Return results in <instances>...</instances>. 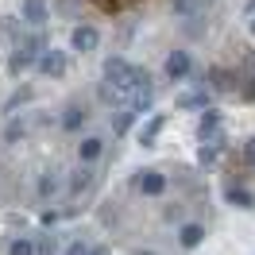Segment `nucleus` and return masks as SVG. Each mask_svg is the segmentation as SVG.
<instances>
[{
  "mask_svg": "<svg viewBox=\"0 0 255 255\" xmlns=\"http://www.w3.org/2000/svg\"><path fill=\"white\" fill-rule=\"evenodd\" d=\"M105 78H109L112 85L128 89L131 97L139 93V89H151V78H147V70L131 66L128 58H109V62H105Z\"/></svg>",
  "mask_w": 255,
  "mask_h": 255,
  "instance_id": "1",
  "label": "nucleus"
},
{
  "mask_svg": "<svg viewBox=\"0 0 255 255\" xmlns=\"http://www.w3.org/2000/svg\"><path fill=\"white\" fill-rule=\"evenodd\" d=\"M43 50H47V39H43V35H27V39H23V43L16 47L12 62H8L12 78H19V74H23V70H27L31 62H39V54H43Z\"/></svg>",
  "mask_w": 255,
  "mask_h": 255,
  "instance_id": "2",
  "label": "nucleus"
},
{
  "mask_svg": "<svg viewBox=\"0 0 255 255\" xmlns=\"http://www.w3.org/2000/svg\"><path fill=\"white\" fill-rule=\"evenodd\" d=\"M35 66H39V74H47V78H62L70 62H66V50L47 47L43 54H39V62H35Z\"/></svg>",
  "mask_w": 255,
  "mask_h": 255,
  "instance_id": "3",
  "label": "nucleus"
},
{
  "mask_svg": "<svg viewBox=\"0 0 255 255\" xmlns=\"http://www.w3.org/2000/svg\"><path fill=\"white\" fill-rule=\"evenodd\" d=\"M70 43H74V50L89 54V50H97V43H101V31H97V27H89V23H81V27H74Z\"/></svg>",
  "mask_w": 255,
  "mask_h": 255,
  "instance_id": "4",
  "label": "nucleus"
},
{
  "mask_svg": "<svg viewBox=\"0 0 255 255\" xmlns=\"http://www.w3.org/2000/svg\"><path fill=\"white\" fill-rule=\"evenodd\" d=\"M135 190L143 193V197H159V193L166 190V174H159V170H143V174L135 178Z\"/></svg>",
  "mask_w": 255,
  "mask_h": 255,
  "instance_id": "5",
  "label": "nucleus"
},
{
  "mask_svg": "<svg viewBox=\"0 0 255 255\" xmlns=\"http://www.w3.org/2000/svg\"><path fill=\"white\" fill-rule=\"evenodd\" d=\"M190 70H193V62H190L186 50H174V54L166 58V78H170V81H186V78H190Z\"/></svg>",
  "mask_w": 255,
  "mask_h": 255,
  "instance_id": "6",
  "label": "nucleus"
},
{
  "mask_svg": "<svg viewBox=\"0 0 255 255\" xmlns=\"http://www.w3.org/2000/svg\"><path fill=\"white\" fill-rule=\"evenodd\" d=\"M101 155H105V139H101V135H85V139L78 143V159L85 162V166H89V162H97Z\"/></svg>",
  "mask_w": 255,
  "mask_h": 255,
  "instance_id": "7",
  "label": "nucleus"
},
{
  "mask_svg": "<svg viewBox=\"0 0 255 255\" xmlns=\"http://www.w3.org/2000/svg\"><path fill=\"white\" fill-rule=\"evenodd\" d=\"M197 135H201V143L217 139V135H221V112H213V109H205V112H201V124H197Z\"/></svg>",
  "mask_w": 255,
  "mask_h": 255,
  "instance_id": "8",
  "label": "nucleus"
},
{
  "mask_svg": "<svg viewBox=\"0 0 255 255\" xmlns=\"http://www.w3.org/2000/svg\"><path fill=\"white\" fill-rule=\"evenodd\" d=\"M23 19L35 23V27H43V23L50 19V8L43 4V0H23Z\"/></svg>",
  "mask_w": 255,
  "mask_h": 255,
  "instance_id": "9",
  "label": "nucleus"
},
{
  "mask_svg": "<svg viewBox=\"0 0 255 255\" xmlns=\"http://www.w3.org/2000/svg\"><path fill=\"white\" fill-rule=\"evenodd\" d=\"M209 101H213V93L193 89V93H182V97H178V109H209Z\"/></svg>",
  "mask_w": 255,
  "mask_h": 255,
  "instance_id": "10",
  "label": "nucleus"
},
{
  "mask_svg": "<svg viewBox=\"0 0 255 255\" xmlns=\"http://www.w3.org/2000/svg\"><path fill=\"white\" fill-rule=\"evenodd\" d=\"M162 124H166V120H162V116H151V120H147V124L139 128V143H143V147H151V143H155V139H159V131H162Z\"/></svg>",
  "mask_w": 255,
  "mask_h": 255,
  "instance_id": "11",
  "label": "nucleus"
},
{
  "mask_svg": "<svg viewBox=\"0 0 255 255\" xmlns=\"http://www.w3.org/2000/svg\"><path fill=\"white\" fill-rule=\"evenodd\" d=\"M85 120H89V112L81 109V105H70V109H66V116H62V128H66V131H78Z\"/></svg>",
  "mask_w": 255,
  "mask_h": 255,
  "instance_id": "12",
  "label": "nucleus"
},
{
  "mask_svg": "<svg viewBox=\"0 0 255 255\" xmlns=\"http://www.w3.org/2000/svg\"><path fill=\"white\" fill-rule=\"evenodd\" d=\"M178 240H182V248H197V244L205 240V228H201V224H182Z\"/></svg>",
  "mask_w": 255,
  "mask_h": 255,
  "instance_id": "13",
  "label": "nucleus"
},
{
  "mask_svg": "<svg viewBox=\"0 0 255 255\" xmlns=\"http://www.w3.org/2000/svg\"><path fill=\"white\" fill-rule=\"evenodd\" d=\"M209 81H213V93H228V89H232V74L221 70V66H213V70H209Z\"/></svg>",
  "mask_w": 255,
  "mask_h": 255,
  "instance_id": "14",
  "label": "nucleus"
},
{
  "mask_svg": "<svg viewBox=\"0 0 255 255\" xmlns=\"http://www.w3.org/2000/svg\"><path fill=\"white\" fill-rule=\"evenodd\" d=\"M174 12H178V16H186V19H193V16L205 12V0H174Z\"/></svg>",
  "mask_w": 255,
  "mask_h": 255,
  "instance_id": "15",
  "label": "nucleus"
},
{
  "mask_svg": "<svg viewBox=\"0 0 255 255\" xmlns=\"http://www.w3.org/2000/svg\"><path fill=\"white\" fill-rule=\"evenodd\" d=\"M89 186H93V170H89V166H81L78 174L70 178V193H85Z\"/></svg>",
  "mask_w": 255,
  "mask_h": 255,
  "instance_id": "16",
  "label": "nucleus"
},
{
  "mask_svg": "<svg viewBox=\"0 0 255 255\" xmlns=\"http://www.w3.org/2000/svg\"><path fill=\"white\" fill-rule=\"evenodd\" d=\"M228 201H232L236 209H252V205H255V197L244 190V186H232V190H228Z\"/></svg>",
  "mask_w": 255,
  "mask_h": 255,
  "instance_id": "17",
  "label": "nucleus"
},
{
  "mask_svg": "<svg viewBox=\"0 0 255 255\" xmlns=\"http://www.w3.org/2000/svg\"><path fill=\"white\" fill-rule=\"evenodd\" d=\"M50 193H58V174L47 170V174L39 178V197H50Z\"/></svg>",
  "mask_w": 255,
  "mask_h": 255,
  "instance_id": "18",
  "label": "nucleus"
},
{
  "mask_svg": "<svg viewBox=\"0 0 255 255\" xmlns=\"http://www.w3.org/2000/svg\"><path fill=\"white\" fill-rule=\"evenodd\" d=\"M8 255H35V240H27V236L12 240V244H8Z\"/></svg>",
  "mask_w": 255,
  "mask_h": 255,
  "instance_id": "19",
  "label": "nucleus"
},
{
  "mask_svg": "<svg viewBox=\"0 0 255 255\" xmlns=\"http://www.w3.org/2000/svg\"><path fill=\"white\" fill-rule=\"evenodd\" d=\"M35 255H58V236H43L35 244Z\"/></svg>",
  "mask_w": 255,
  "mask_h": 255,
  "instance_id": "20",
  "label": "nucleus"
},
{
  "mask_svg": "<svg viewBox=\"0 0 255 255\" xmlns=\"http://www.w3.org/2000/svg\"><path fill=\"white\" fill-rule=\"evenodd\" d=\"M244 162H248V166H255V135L244 143Z\"/></svg>",
  "mask_w": 255,
  "mask_h": 255,
  "instance_id": "21",
  "label": "nucleus"
},
{
  "mask_svg": "<svg viewBox=\"0 0 255 255\" xmlns=\"http://www.w3.org/2000/svg\"><path fill=\"white\" fill-rule=\"evenodd\" d=\"M128 128H131V112H120V116H116V131H128Z\"/></svg>",
  "mask_w": 255,
  "mask_h": 255,
  "instance_id": "22",
  "label": "nucleus"
},
{
  "mask_svg": "<svg viewBox=\"0 0 255 255\" xmlns=\"http://www.w3.org/2000/svg\"><path fill=\"white\" fill-rule=\"evenodd\" d=\"M66 255H89V248H85V244H81V240H74V244H70V248H66Z\"/></svg>",
  "mask_w": 255,
  "mask_h": 255,
  "instance_id": "23",
  "label": "nucleus"
},
{
  "mask_svg": "<svg viewBox=\"0 0 255 255\" xmlns=\"http://www.w3.org/2000/svg\"><path fill=\"white\" fill-rule=\"evenodd\" d=\"M23 135V124H8V139H19Z\"/></svg>",
  "mask_w": 255,
  "mask_h": 255,
  "instance_id": "24",
  "label": "nucleus"
},
{
  "mask_svg": "<svg viewBox=\"0 0 255 255\" xmlns=\"http://www.w3.org/2000/svg\"><path fill=\"white\" fill-rule=\"evenodd\" d=\"M89 255H109V252H105V248H93V252H89Z\"/></svg>",
  "mask_w": 255,
  "mask_h": 255,
  "instance_id": "25",
  "label": "nucleus"
},
{
  "mask_svg": "<svg viewBox=\"0 0 255 255\" xmlns=\"http://www.w3.org/2000/svg\"><path fill=\"white\" fill-rule=\"evenodd\" d=\"M248 12H252V16H255V0H252V4H248Z\"/></svg>",
  "mask_w": 255,
  "mask_h": 255,
  "instance_id": "26",
  "label": "nucleus"
},
{
  "mask_svg": "<svg viewBox=\"0 0 255 255\" xmlns=\"http://www.w3.org/2000/svg\"><path fill=\"white\" fill-rule=\"evenodd\" d=\"M252 35H255V16H252Z\"/></svg>",
  "mask_w": 255,
  "mask_h": 255,
  "instance_id": "27",
  "label": "nucleus"
}]
</instances>
